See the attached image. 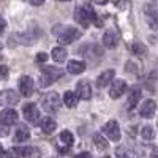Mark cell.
I'll use <instances>...</instances> for the list:
<instances>
[{
    "label": "cell",
    "instance_id": "7c38bea8",
    "mask_svg": "<svg viewBox=\"0 0 158 158\" xmlns=\"http://www.w3.org/2000/svg\"><path fill=\"white\" fill-rule=\"evenodd\" d=\"M114 76H115V71H114V70L103 71V73L98 76V79H97V85H98V87H106L109 82H112Z\"/></svg>",
    "mask_w": 158,
    "mask_h": 158
},
{
    "label": "cell",
    "instance_id": "4fadbf2b",
    "mask_svg": "<svg viewBox=\"0 0 158 158\" xmlns=\"http://www.w3.org/2000/svg\"><path fill=\"white\" fill-rule=\"evenodd\" d=\"M117 41H118V36H117V33L114 30H108L106 33H104V36H103V44L106 46L108 49L115 48L117 46Z\"/></svg>",
    "mask_w": 158,
    "mask_h": 158
},
{
    "label": "cell",
    "instance_id": "2e32d148",
    "mask_svg": "<svg viewBox=\"0 0 158 158\" xmlns=\"http://www.w3.org/2000/svg\"><path fill=\"white\" fill-rule=\"evenodd\" d=\"M139 98H141V90L139 89H133V90H131V94H130V97H128V103H127V106H128L130 111H133L138 106Z\"/></svg>",
    "mask_w": 158,
    "mask_h": 158
},
{
    "label": "cell",
    "instance_id": "d6986e66",
    "mask_svg": "<svg viewBox=\"0 0 158 158\" xmlns=\"http://www.w3.org/2000/svg\"><path fill=\"white\" fill-rule=\"evenodd\" d=\"M3 101L8 104V106H13V104L19 103V95L15 90H6V92H3Z\"/></svg>",
    "mask_w": 158,
    "mask_h": 158
},
{
    "label": "cell",
    "instance_id": "e0dca14e",
    "mask_svg": "<svg viewBox=\"0 0 158 158\" xmlns=\"http://www.w3.org/2000/svg\"><path fill=\"white\" fill-rule=\"evenodd\" d=\"M40 127H41V130L44 133H52V131L57 128V123H56V120H52L51 117H44L40 120Z\"/></svg>",
    "mask_w": 158,
    "mask_h": 158
},
{
    "label": "cell",
    "instance_id": "8992f818",
    "mask_svg": "<svg viewBox=\"0 0 158 158\" xmlns=\"http://www.w3.org/2000/svg\"><path fill=\"white\" fill-rule=\"evenodd\" d=\"M146 18H147V24L153 30H158V11L155 3H147L146 5Z\"/></svg>",
    "mask_w": 158,
    "mask_h": 158
},
{
    "label": "cell",
    "instance_id": "44dd1931",
    "mask_svg": "<svg viewBox=\"0 0 158 158\" xmlns=\"http://www.w3.org/2000/svg\"><path fill=\"white\" fill-rule=\"evenodd\" d=\"M29 138H30V131L25 127H19L18 131H16V135H15V139L18 142H25V141H29Z\"/></svg>",
    "mask_w": 158,
    "mask_h": 158
},
{
    "label": "cell",
    "instance_id": "ac0fdd59",
    "mask_svg": "<svg viewBox=\"0 0 158 158\" xmlns=\"http://www.w3.org/2000/svg\"><path fill=\"white\" fill-rule=\"evenodd\" d=\"M67 56H68V52H67V49L65 48H54L52 49V59H54L57 63H62V62H65L67 60Z\"/></svg>",
    "mask_w": 158,
    "mask_h": 158
},
{
    "label": "cell",
    "instance_id": "ba28073f",
    "mask_svg": "<svg viewBox=\"0 0 158 158\" xmlns=\"http://www.w3.org/2000/svg\"><path fill=\"white\" fill-rule=\"evenodd\" d=\"M0 120H2L3 125H8V127L15 125L18 122V112L13 108H6V109L2 111V114H0Z\"/></svg>",
    "mask_w": 158,
    "mask_h": 158
},
{
    "label": "cell",
    "instance_id": "7a4b0ae2",
    "mask_svg": "<svg viewBox=\"0 0 158 158\" xmlns=\"http://www.w3.org/2000/svg\"><path fill=\"white\" fill-rule=\"evenodd\" d=\"M56 35L60 44H71L74 40L81 38V32L74 27H65L62 29V32H56Z\"/></svg>",
    "mask_w": 158,
    "mask_h": 158
},
{
    "label": "cell",
    "instance_id": "cb8c5ba5",
    "mask_svg": "<svg viewBox=\"0 0 158 158\" xmlns=\"http://www.w3.org/2000/svg\"><path fill=\"white\" fill-rule=\"evenodd\" d=\"M131 51H133L136 56H144L147 52L146 46H144L142 43H133V44H131Z\"/></svg>",
    "mask_w": 158,
    "mask_h": 158
},
{
    "label": "cell",
    "instance_id": "4316f807",
    "mask_svg": "<svg viewBox=\"0 0 158 158\" xmlns=\"http://www.w3.org/2000/svg\"><path fill=\"white\" fill-rule=\"evenodd\" d=\"M29 2H30L32 5H35V6H40V5L44 3V0H29Z\"/></svg>",
    "mask_w": 158,
    "mask_h": 158
},
{
    "label": "cell",
    "instance_id": "7402d4cb",
    "mask_svg": "<svg viewBox=\"0 0 158 158\" xmlns=\"http://www.w3.org/2000/svg\"><path fill=\"white\" fill-rule=\"evenodd\" d=\"M94 144L97 146V149H100V150H106L108 146H109V144H108V139L104 138V136H101L100 133L94 136Z\"/></svg>",
    "mask_w": 158,
    "mask_h": 158
},
{
    "label": "cell",
    "instance_id": "484cf974",
    "mask_svg": "<svg viewBox=\"0 0 158 158\" xmlns=\"http://www.w3.org/2000/svg\"><path fill=\"white\" fill-rule=\"evenodd\" d=\"M35 60H36V62H40V63H43V62H46V60H48V54H46V52H38L36 57H35Z\"/></svg>",
    "mask_w": 158,
    "mask_h": 158
},
{
    "label": "cell",
    "instance_id": "603a6c76",
    "mask_svg": "<svg viewBox=\"0 0 158 158\" xmlns=\"http://www.w3.org/2000/svg\"><path fill=\"white\" fill-rule=\"evenodd\" d=\"M60 141L65 144V146H73V142H74V138H73V133L68 130H63L62 133H60Z\"/></svg>",
    "mask_w": 158,
    "mask_h": 158
},
{
    "label": "cell",
    "instance_id": "9a60e30c",
    "mask_svg": "<svg viewBox=\"0 0 158 158\" xmlns=\"http://www.w3.org/2000/svg\"><path fill=\"white\" fill-rule=\"evenodd\" d=\"M77 100H79V97H77V94H74V92H65L63 94V103H65V106L70 108V109L76 108Z\"/></svg>",
    "mask_w": 158,
    "mask_h": 158
},
{
    "label": "cell",
    "instance_id": "6da1fadb",
    "mask_svg": "<svg viewBox=\"0 0 158 158\" xmlns=\"http://www.w3.org/2000/svg\"><path fill=\"white\" fill-rule=\"evenodd\" d=\"M62 76H63V70L56 67H46L41 70V74H40V87H48L54 84Z\"/></svg>",
    "mask_w": 158,
    "mask_h": 158
},
{
    "label": "cell",
    "instance_id": "8fae6325",
    "mask_svg": "<svg viewBox=\"0 0 158 158\" xmlns=\"http://www.w3.org/2000/svg\"><path fill=\"white\" fill-rule=\"evenodd\" d=\"M155 111H156V103L153 100H146L144 104L139 109V114L144 117V118H152L155 115Z\"/></svg>",
    "mask_w": 158,
    "mask_h": 158
},
{
    "label": "cell",
    "instance_id": "83f0119b",
    "mask_svg": "<svg viewBox=\"0 0 158 158\" xmlns=\"http://www.w3.org/2000/svg\"><path fill=\"white\" fill-rule=\"evenodd\" d=\"M0 70H2V77L6 79V76H8V68L5 67V65H2V68H0Z\"/></svg>",
    "mask_w": 158,
    "mask_h": 158
},
{
    "label": "cell",
    "instance_id": "277c9868",
    "mask_svg": "<svg viewBox=\"0 0 158 158\" xmlns=\"http://www.w3.org/2000/svg\"><path fill=\"white\" fill-rule=\"evenodd\" d=\"M22 114L25 117V120L32 125H38V118H40V111L36 108L35 103H27L22 108Z\"/></svg>",
    "mask_w": 158,
    "mask_h": 158
},
{
    "label": "cell",
    "instance_id": "f546056e",
    "mask_svg": "<svg viewBox=\"0 0 158 158\" xmlns=\"http://www.w3.org/2000/svg\"><path fill=\"white\" fill-rule=\"evenodd\" d=\"M59 2H70V0H59Z\"/></svg>",
    "mask_w": 158,
    "mask_h": 158
},
{
    "label": "cell",
    "instance_id": "52a82bcc",
    "mask_svg": "<svg viewBox=\"0 0 158 158\" xmlns=\"http://www.w3.org/2000/svg\"><path fill=\"white\" fill-rule=\"evenodd\" d=\"M125 90H127V82L123 81V79H115V81L112 82V85H111L109 95H111V98L117 100L125 94Z\"/></svg>",
    "mask_w": 158,
    "mask_h": 158
},
{
    "label": "cell",
    "instance_id": "3957f363",
    "mask_svg": "<svg viewBox=\"0 0 158 158\" xmlns=\"http://www.w3.org/2000/svg\"><path fill=\"white\" fill-rule=\"evenodd\" d=\"M41 104H43V108H44L46 112H57L59 108H60V97H59V94L57 92L46 94L43 101H41Z\"/></svg>",
    "mask_w": 158,
    "mask_h": 158
},
{
    "label": "cell",
    "instance_id": "9c48e42d",
    "mask_svg": "<svg viewBox=\"0 0 158 158\" xmlns=\"http://www.w3.org/2000/svg\"><path fill=\"white\" fill-rule=\"evenodd\" d=\"M76 94L81 100H89L92 97V87H90L89 81H85V79L79 81L77 85H76Z\"/></svg>",
    "mask_w": 158,
    "mask_h": 158
},
{
    "label": "cell",
    "instance_id": "ffe728a7",
    "mask_svg": "<svg viewBox=\"0 0 158 158\" xmlns=\"http://www.w3.org/2000/svg\"><path fill=\"white\" fill-rule=\"evenodd\" d=\"M13 153H15V155H19V156L40 155V152H38V150H35V149H30V147H16V149H13Z\"/></svg>",
    "mask_w": 158,
    "mask_h": 158
},
{
    "label": "cell",
    "instance_id": "5bb4252c",
    "mask_svg": "<svg viewBox=\"0 0 158 158\" xmlns=\"http://www.w3.org/2000/svg\"><path fill=\"white\" fill-rule=\"evenodd\" d=\"M67 70H68V73H71V74H81V73L85 70V63L81 62V60H71V62H68Z\"/></svg>",
    "mask_w": 158,
    "mask_h": 158
},
{
    "label": "cell",
    "instance_id": "f1b7e54d",
    "mask_svg": "<svg viewBox=\"0 0 158 158\" xmlns=\"http://www.w3.org/2000/svg\"><path fill=\"white\" fill-rule=\"evenodd\" d=\"M94 3H98V5H104V3H108V0H92Z\"/></svg>",
    "mask_w": 158,
    "mask_h": 158
},
{
    "label": "cell",
    "instance_id": "5b68a950",
    "mask_svg": "<svg viewBox=\"0 0 158 158\" xmlns=\"http://www.w3.org/2000/svg\"><path fill=\"white\" fill-rule=\"evenodd\" d=\"M103 133L106 135L111 141H118L120 139V127H118V123L115 120H109L108 123H104Z\"/></svg>",
    "mask_w": 158,
    "mask_h": 158
},
{
    "label": "cell",
    "instance_id": "30bf717a",
    "mask_svg": "<svg viewBox=\"0 0 158 158\" xmlns=\"http://www.w3.org/2000/svg\"><path fill=\"white\" fill-rule=\"evenodd\" d=\"M19 90L24 97H30L33 94V79L30 76H22L19 81Z\"/></svg>",
    "mask_w": 158,
    "mask_h": 158
},
{
    "label": "cell",
    "instance_id": "d4e9b609",
    "mask_svg": "<svg viewBox=\"0 0 158 158\" xmlns=\"http://www.w3.org/2000/svg\"><path fill=\"white\" fill-rule=\"evenodd\" d=\"M141 135H142L144 139H153V138H155V131H153L152 127H144Z\"/></svg>",
    "mask_w": 158,
    "mask_h": 158
}]
</instances>
